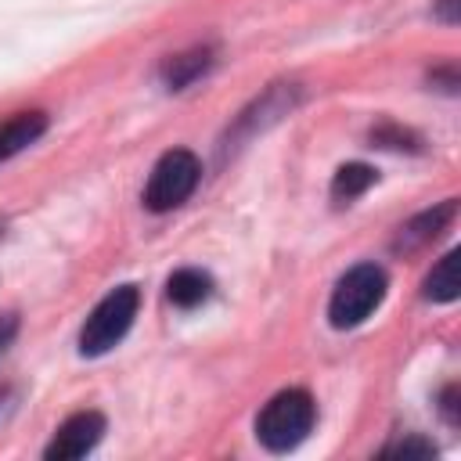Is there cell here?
I'll use <instances>...</instances> for the list:
<instances>
[{"label":"cell","instance_id":"cell-1","mask_svg":"<svg viewBox=\"0 0 461 461\" xmlns=\"http://www.w3.org/2000/svg\"><path fill=\"white\" fill-rule=\"evenodd\" d=\"M313 421H317L313 396L306 389H281L256 414V439L267 450L285 454V450H292V447H299L306 439V432L313 429Z\"/></svg>","mask_w":461,"mask_h":461},{"label":"cell","instance_id":"cell-2","mask_svg":"<svg viewBox=\"0 0 461 461\" xmlns=\"http://www.w3.org/2000/svg\"><path fill=\"white\" fill-rule=\"evenodd\" d=\"M382 299H385V270L375 263H357L331 288L328 321H331V328H342V331L357 328L378 310Z\"/></svg>","mask_w":461,"mask_h":461},{"label":"cell","instance_id":"cell-3","mask_svg":"<svg viewBox=\"0 0 461 461\" xmlns=\"http://www.w3.org/2000/svg\"><path fill=\"white\" fill-rule=\"evenodd\" d=\"M137 306H140L137 285H119V288H112V292L90 310V317L83 321V328H79V353H83V357H101V353H108L112 346H119L122 335L130 331L133 317H137Z\"/></svg>","mask_w":461,"mask_h":461},{"label":"cell","instance_id":"cell-4","mask_svg":"<svg viewBox=\"0 0 461 461\" xmlns=\"http://www.w3.org/2000/svg\"><path fill=\"white\" fill-rule=\"evenodd\" d=\"M198 180H202L198 155L187 151V148H173L155 162V169L144 184V205L151 212H169V209L184 205L194 194Z\"/></svg>","mask_w":461,"mask_h":461},{"label":"cell","instance_id":"cell-5","mask_svg":"<svg viewBox=\"0 0 461 461\" xmlns=\"http://www.w3.org/2000/svg\"><path fill=\"white\" fill-rule=\"evenodd\" d=\"M104 436V418L97 411H79L72 418H65L54 432V439L47 443V457L50 461H72V457H86Z\"/></svg>","mask_w":461,"mask_h":461},{"label":"cell","instance_id":"cell-6","mask_svg":"<svg viewBox=\"0 0 461 461\" xmlns=\"http://www.w3.org/2000/svg\"><path fill=\"white\" fill-rule=\"evenodd\" d=\"M47 130V115L43 112H18L11 119L0 122V162L14 158L18 151H25L29 144H36Z\"/></svg>","mask_w":461,"mask_h":461},{"label":"cell","instance_id":"cell-7","mask_svg":"<svg viewBox=\"0 0 461 461\" xmlns=\"http://www.w3.org/2000/svg\"><path fill=\"white\" fill-rule=\"evenodd\" d=\"M450 216H454V202H443L439 209H429V212L414 216L411 223H403V227H400V234H396L393 249H403V252L421 249L425 241H432V238L450 223Z\"/></svg>","mask_w":461,"mask_h":461},{"label":"cell","instance_id":"cell-8","mask_svg":"<svg viewBox=\"0 0 461 461\" xmlns=\"http://www.w3.org/2000/svg\"><path fill=\"white\" fill-rule=\"evenodd\" d=\"M209 292H212V277H209L205 270H194V267L176 270V274L169 277V285H166L169 303H173V306H180V310H191V306L205 303V299H209Z\"/></svg>","mask_w":461,"mask_h":461},{"label":"cell","instance_id":"cell-9","mask_svg":"<svg viewBox=\"0 0 461 461\" xmlns=\"http://www.w3.org/2000/svg\"><path fill=\"white\" fill-rule=\"evenodd\" d=\"M209 65H212V50H209V47H194V50H184V54L169 58V61L162 65V79H166L169 90H184V86L194 83Z\"/></svg>","mask_w":461,"mask_h":461},{"label":"cell","instance_id":"cell-10","mask_svg":"<svg viewBox=\"0 0 461 461\" xmlns=\"http://www.w3.org/2000/svg\"><path fill=\"white\" fill-rule=\"evenodd\" d=\"M421 295L432 299V303H454V299H457V252H447V256L432 267V274L425 277Z\"/></svg>","mask_w":461,"mask_h":461},{"label":"cell","instance_id":"cell-11","mask_svg":"<svg viewBox=\"0 0 461 461\" xmlns=\"http://www.w3.org/2000/svg\"><path fill=\"white\" fill-rule=\"evenodd\" d=\"M375 169L371 166H364V162H349V166H342L339 173H335V180H331V198L342 205V202H353V198H360L371 184H375Z\"/></svg>","mask_w":461,"mask_h":461},{"label":"cell","instance_id":"cell-12","mask_svg":"<svg viewBox=\"0 0 461 461\" xmlns=\"http://www.w3.org/2000/svg\"><path fill=\"white\" fill-rule=\"evenodd\" d=\"M385 454H396V457H432L436 447L425 443V439H403V443H393L385 447Z\"/></svg>","mask_w":461,"mask_h":461},{"label":"cell","instance_id":"cell-13","mask_svg":"<svg viewBox=\"0 0 461 461\" xmlns=\"http://www.w3.org/2000/svg\"><path fill=\"white\" fill-rule=\"evenodd\" d=\"M14 331H18V317H14V313H0V353L11 346Z\"/></svg>","mask_w":461,"mask_h":461},{"label":"cell","instance_id":"cell-14","mask_svg":"<svg viewBox=\"0 0 461 461\" xmlns=\"http://www.w3.org/2000/svg\"><path fill=\"white\" fill-rule=\"evenodd\" d=\"M443 18L454 22V0H443Z\"/></svg>","mask_w":461,"mask_h":461}]
</instances>
